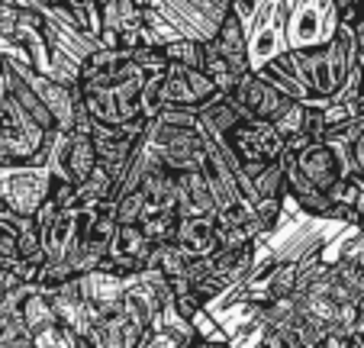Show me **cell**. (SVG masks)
Wrapping results in <instances>:
<instances>
[{
	"instance_id": "cell-4",
	"label": "cell",
	"mask_w": 364,
	"mask_h": 348,
	"mask_svg": "<svg viewBox=\"0 0 364 348\" xmlns=\"http://www.w3.org/2000/svg\"><path fill=\"white\" fill-rule=\"evenodd\" d=\"M145 145H149L151 155L171 171H200L210 149H213V142L200 130V123L168 126V123H159L155 116L149 120V130H145Z\"/></svg>"
},
{
	"instance_id": "cell-16",
	"label": "cell",
	"mask_w": 364,
	"mask_h": 348,
	"mask_svg": "<svg viewBox=\"0 0 364 348\" xmlns=\"http://www.w3.org/2000/svg\"><path fill=\"white\" fill-rule=\"evenodd\" d=\"M161 52H165L168 62H181V65H197L200 68V42L191 36H174V39L161 42Z\"/></svg>"
},
{
	"instance_id": "cell-2",
	"label": "cell",
	"mask_w": 364,
	"mask_h": 348,
	"mask_svg": "<svg viewBox=\"0 0 364 348\" xmlns=\"http://www.w3.org/2000/svg\"><path fill=\"white\" fill-rule=\"evenodd\" d=\"M213 145L220 149V155L226 158L232 168L252 174V171L264 168L268 162H277V158H281L284 136L277 132V126L271 123V120L239 113L232 123H229V130L223 132Z\"/></svg>"
},
{
	"instance_id": "cell-6",
	"label": "cell",
	"mask_w": 364,
	"mask_h": 348,
	"mask_svg": "<svg viewBox=\"0 0 364 348\" xmlns=\"http://www.w3.org/2000/svg\"><path fill=\"white\" fill-rule=\"evenodd\" d=\"M223 97H226V100L232 103L239 113L262 116V120H271L274 126L281 123V120L296 107V103H300V100H294V97H287L284 90H277L268 78H262L255 68H248L245 75H242Z\"/></svg>"
},
{
	"instance_id": "cell-17",
	"label": "cell",
	"mask_w": 364,
	"mask_h": 348,
	"mask_svg": "<svg viewBox=\"0 0 364 348\" xmlns=\"http://www.w3.org/2000/svg\"><path fill=\"white\" fill-rule=\"evenodd\" d=\"M348 155H351V171L364 178V123H358L355 136H351V145H348Z\"/></svg>"
},
{
	"instance_id": "cell-1",
	"label": "cell",
	"mask_w": 364,
	"mask_h": 348,
	"mask_svg": "<svg viewBox=\"0 0 364 348\" xmlns=\"http://www.w3.org/2000/svg\"><path fill=\"white\" fill-rule=\"evenodd\" d=\"M290 62H294L300 81L313 90V97L319 100H332L338 94V88L345 84L351 65H355V36L348 26H338L336 36L323 46H306V48H287Z\"/></svg>"
},
{
	"instance_id": "cell-3",
	"label": "cell",
	"mask_w": 364,
	"mask_h": 348,
	"mask_svg": "<svg viewBox=\"0 0 364 348\" xmlns=\"http://www.w3.org/2000/svg\"><path fill=\"white\" fill-rule=\"evenodd\" d=\"M200 68L210 75V81L216 84L220 94H226L248 68V36H245V23L226 10L216 26V33L210 39L200 42Z\"/></svg>"
},
{
	"instance_id": "cell-5",
	"label": "cell",
	"mask_w": 364,
	"mask_h": 348,
	"mask_svg": "<svg viewBox=\"0 0 364 348\" xmlns=\"http://www.w3.org/2000/svg\"><path fill=\"white\" fill-rule=\"evenodd\" d=\"M52 171L39 162H0V200L20 216H33L48 197Z\"/></svg>"
},
{
	"instance_id": "cell-14",
	"label": "cell",
	"mask_w": 364,
	"mask_h": 348,
	"mask_svg": "<svg viewBox=\"0 0 364 348\" xmlns=\"http://www.w3.org/2000/svg\"><path fill=\"white\" fill-rule=\"evenodd\" d=\"M139 229L151 242H171L174 229H178V210L174 206H145V213L139 216Z\"/></svg>"
},
{
	"instance_id": "cell-12",
	"label": "cell",
	"mask_w": 364,
	"mask_h": 348,
	"mask_svg": "<svg viewBox=\"0 0 364 348\" xmlns=\"http://www.w3.org/2000/svg\"><path fill=\"white\" fill-rule=\"evenodd\" d=\"M255 248H258V242H245V246H220L216 252L206 255L210 271H213L226 287L245 284L248 274H252V265H255Z\"/></svg>"
},
{
	"instance_id": "cell-18",
	"label": "cell",
	"mask_w": 364,
	"mask_h": 348,
	"mask_svg": "<svg viewBox=\"0 0 364 348\" xmlns=\"http://www.w3.org/2000/svg\"><path fill=\"white\" fill-rule=\"evenodd\" d=\"M351 113H355V120H358V123H364V88L361 90H358V97H351Z\"/></svg>"
},
{
	"instance_id": "cell-10",
	"label": "cell",
	"mask_w": 364,
	"mask_h": 348,
	"mask_svg": "<svg viewBox=\"0 0 364 348\" xmlns=\"http://www.w3.org/2000/svg\"><path fill=\"white\" fill-rule=\"evenodd\" d=\"M174 242L193 258L216 252L223 246V226L216 213H184V216H178Z\"/></svg>"
},
{
	"instance_id": "cell-13",
	"label": "cell",
	"mask_w": 364,
	"mask_h": 348,
	"mask_svg": "<svg viewBox=\"0 0 364 348\" xmlns=\"http://www.w3.org/2000/svg\"><path fill=\"white\" fill-rule=\"evenodd\" d=\"M178 216L184 213H216L203 171H178Z\"/></svg>"
},
{
	"instance_id": "cell-7",
	"label": "cell",
	"mask_w": 364,
	"mask_h": 348,
	"mask_svg": "<svg viewBox=\"0 0 364 348\" xmlns=\"http://www.w3.org/2000/svg\"><path fill=\"white\" fill-rule=\"evenodd\" d=\"M287 16H290V0H262L252 23L245 29L248 36V62L252 68L264 65L268 58L287 52Z\"/></svg>"
},
{
	"instance_id": "cell-19",
	"label": "cell",
	"mask_w": 364,
	"mask_h": 348,
	"mask_svg": "<svg viewBox=\"0 0 364 348\" xmlns=\"http://www.w3.org/2000/svg\"><path fill=\"white\" fill-rule=\"evenodd\" d=\"M355 229H358V232H361V236H364V216H361V219H358V223H355Z\"/></svg>"
},
{
	"instance_id": "cell-11",
	"label": "cell",
	"mask_w": 364,
	"mask_h": 348,
	"mask_svg": "<svg viewBox=\"0 0 364 348\" xmlns=\"http://www.w3.org/2000/svg\"><path fill=\"white\" fill-rule=\"evenodd\" d=\"M203 178H206V187H210V197H213V206L216 213L229 210V206L242 204V191H239V178H235V168L226 162V158L220 155V149H210V155H206L203 162Z\"/></svg>"
},
{
	"instance_id": "cell-15",
	"label": "cell",
	"mask_w": 364,
	"mask_h": 348,
	"mask_svg": "<svg viewBox=\"0 0 364 348\" xmlns=\"http://www.w3.org/2000/svg\"><path fill=\"white\" fill-rule=\"evenodd\" d=\"M145 206H149V200H145L142 187H132V191H123L113 197V216H117V223H139Z\"/></svg>"
},
{
	"instance_id": "cell-9",
	"label": "cell",
	"mask_w": 364,
	"mask_h": 348,
	"mask_svg": "<svg viewBox=\"0 0 364 348\" xmlns=\"http://www.w3.org/2000/svg\"><path fill=\"white\" fill-rule=\"evenodd\" d=\"M159 97H161V107H203L210 103L213 97H220L216 84L210 81L203 68L197 65H181V62H168V68L161 71V81H159Z\"/></svg>"
},
{
	"instance_id": "cell-8",
	"label": "cell",
	"mask_w": 364,
	"mask_h": 348,
	"mask_svg": "<svg viewBox=\"0 0 364 348\" xmlns=\"http://www.w3.org/2000/svg\"><path fill=\"white\" fill-rule=\"evenodd\" d=\"M338 16L332 0H290L287 16V48L323 46L336 36Z\"/></svg>"
}]
</instances>
